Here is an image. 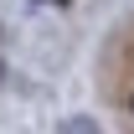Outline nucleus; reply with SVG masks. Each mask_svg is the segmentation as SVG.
I'll return each mask as SVG.
<instances>
[{
    "instance_id": "obj_1",
    "label": "nucleus",
    "mask_w": 134,
    "mask_h": 134,
    "mask_svg": "<svg viewBox=\"0 0 134 134\" xmlns=\"http://www.w3.org/2000/svg\"><path fill=\"white\" fill-rule=\"evenodd\" d=\"M129 108H134V98H129Z\"/></svg>"
}]
</instances>
